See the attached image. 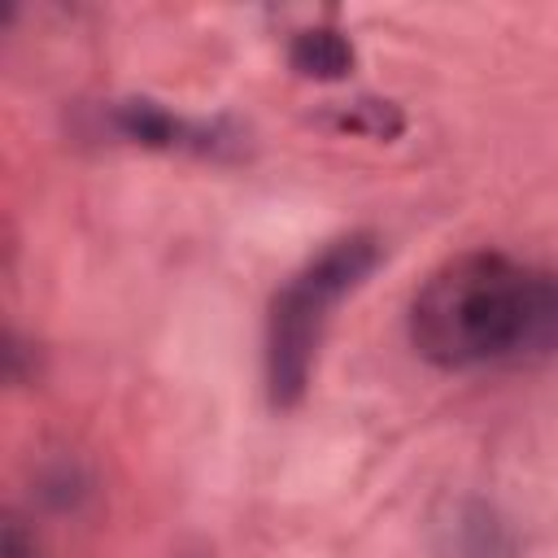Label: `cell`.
<instances>
[{
	"instance_id": "1",
	"label": "cell",
	"mask_w": 558,
	"mask_h": 558,
	"mask_svg": "<svg viewBox=\"0 0 558 558\" xmlns=\"http://www.w3.org/2000/svg\"><path fill=\"white\" fill-rule=\"evenodd\" d=\"M410 344L440 371L541 362L558 349V270L497 248L458 253L414 292Z\"/></svg>"
},
{
	"instance_id": "2",
	"label": "cell",
	"mask_w": 558,
	"mask_h": 558,
	"mask_svg": "<svg viewBox=\"0 0 558 558\" xmlns=\"http://www.w3.org/2000/svg\"><path fill=\"white\" fill-rule=\"evenodd\" d=\"M384 244L375 231H349L323 244L305 266H296L283 288L270 296L266 310V349H262V375L266 397L275 410L301 405L314 379L318 344L327 336L331 310L366 283V275L379 266Z\"/></svg>"
},
{
	"instance_id": "3",
	"label": "cell",
	"mask_w": 558,
	"mask_h": 558,
	"mask_svg": "<svg viewBox=\"0 0 558 558\" xmlns=\"http://www.w3.org/2000/svg\"><path fill=\"white\" fill-rule=\"evenodd\" d=\"M109 122L122 140L131 144H144V148H157V153H192V157H222V153H235L240 148V131H231L227 122H205V118H187V113H174L148 96H131V100H118L109 109Z\"/></svg>"
},
{
	"instance_id": "4",
	"label": "cell",
	"mask_w": 558,
	"mask_h": 558,
	"mask_svg": "<svg viewBox=\"0 0 558 558\" xmlns=\"http://www.w3.org/2000/svg\"><path fill=\"white\" fill-rule=\"evenodd\" d=\"M288 61L301 78L314 83H336L353 70V44L340 26H305L288 44Z\"/></svg>"
},
{
	"instance_id": "5",
	"label": "cell",
	"mask_w": 558,
	"mask_h": 558,
	"mask_svg": "<svg viewBox=\"0 0 558 558\" xmlns=\"http://www.w3.org/2000/svg\"><path fill=\"white\" fill-rule=\"evenodd\" d=\"M453 558H519V545L493 506L466 501L453 523Z\"/></svg>"
},
{
	"instance_id": "6",
	"label": "cell",
	"mask_w": 558,
	"mask_h": 558,
	"mask_svg": "<svg viewBox=\"0 0 558 558\" xmlns=\"http://www.w3.org/2000/svg\"><path fill=\"white\" fill-rule=\"evenodd\" d=\"M336 126L357 131V135H375V140H392L405 126V118L392 100H349L336 109Z\"/></svg>"
},
{
	"instance_id": "7",
	"label": "cell",
	"mask_w": 558,
	"mask_h": 558,
	"mask_svg": "<svg viewBox=\"0 0 558 558\" xmlns=\"http://www.w3.org/2000/svg\"><path fill=\"white\" fill-rule=\"evenodd\" d=\"M0 558H44L39 536L31 532L26 519H17V514L4 519V527H0Z\"/></svg>"
},
{
	"instance_id": "8",
	"label": "cell",
	"mask_w": 558,
	"mask_h": 558,
	"mask_svg": "<svg viewBox=\"0 0 558 558\" xmlns=\"http://www.w3.org/2000/svg\"><path fill=\"white\" fill-rule=\"evenodd\" d=\"M179 558H209V554H179Z\"/></svg>"
}]
</instances>
